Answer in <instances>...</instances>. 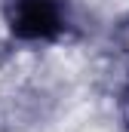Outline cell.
Instances as JSON below:
<instances>
[{"mask_svg":"<svg viewBox=\"0 0 129 132\" xmlns=\"http://www.w3.org/2000/svg\"><path fill=\"white\" fill-rule=\"evenodd\" d=\"M12 31L25 40L52 37L59 31V9L52 0H19L12 15Z\"/></svg>","mask_w":129,"mask_h":132,"instance_id":"1","label":"cell"}]
</instances>
